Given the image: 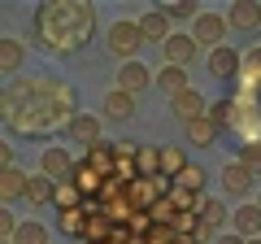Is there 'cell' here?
<instances>
[{
  "mask_svg": "<svg viewBox=\"0 0 261 244\" xmlns=\"http://www.w3.org/2000/svg\"><path fill=\"white\" fill-rule=\"evenodd\" d=\"M0 118H5L9 131L27 135V140H44L53 131H70V122L79 118V96L65 79L27 75V79L5 87Z\"/></svg>",
  "mask_w": 261,
  "mask_h": 244,
  "instance_id": "obj_1",
  "label": "cell"
},
{
  "mask_svg": "<svg viewBox=\"0 0 261 244\" xmlns=\"http://www.w3.org/2000/svg\"><path fill=\"white\" fill-rule=\"evenodd\" d=\"M31 31H35V39H39L44 53L74 57L79 48L92 39V31H96V9L83 5V0H48V5L35 9Z\"/></svg>",
  "mask_w": 261,
  "mask_h": 244,
  "instance_id": "obj_2",
  "label": "cell"
},
{
  "mask_svg": "<svg viewBox=\"0 0 261 244\" xmlns=\"http://www.w3.org/2000/svg\"><path fill=\"white\" fill-rule=\"evenodd\" d=\"M231 127L244 135V144L261 140V101H257V92H240L235 96V122Z\"/></svg>",
  "mask_w": 261,
  "mask_h": 244,
  "instance_id": "obj_3",
  "label": "cell"
},
{
  "mask_svg": "<svg viewBox=\"0 0 261 244\" xmlns=\"http://www.w3.org/2000/svg\"><path fill=\"white\" fill-rule=\"evenodd\" d=\"M140 44H144L140 22H113V27H109V53H113V57H126V61H135Z\"/></svg>",
  "mask_w": 261,
  "mask_h": 244,
  "instance_id": "obj_4",
  "label": "cell"
},
{
  "mask_svg": "<svg viewBox=\"0 0 261 244\" xmlns=\"http://www.w3.org/2000/svg\"><path fill=\"white\" fill-rule=\"evenodd\" d=\"M226 27H231V22H226L222 13H200V18L192 22V39L196 44H209V53H214V48L226 44Z\"/></svg>",
  "mask_w": 261,
  "mask_h": 244,
  "instance_id": "obj_5",
  "label": "cell"
},
{
  "mask_svg": "<svg viewBox=\"0 0 261 244\" xmlns=\"http://www.w3.org/2000/svg\"><path fill=\"white\" fill-rule=\"evenodd\" d=\"M39 175L53 179V183H65V179L74 175V161H70V153L61 149V144H53V149L39 153Z\"/></svg>",
  "mask_w": 261,
  "mask_h": 244,
  "instance_id": "obj_6",
  "label": "cell"
},
{
  "mask_svg": "<svg viewBox=\"0 0 261 244\" xmlns=\"http://www.w3.org/2000/svg\"><path fill=\"white\" fill-rule=\"evenodd\" d=\"M209 75L214 79H240L244 75V53H235L231 44H222V48H214V53H209Z\"/></svg>",
  "mask_w": 261,
  "mask_h": 244,
  "instance_id": "obj_7",
  "label": "cell"
},
{
  "mask_svg": "<svg viewBox=\"0 0 261 244\" xmlns=\"http://www.w3.org/2000/svg\"><path fill=\"white\" fill-rule=\"evenodd\" d=\"M170 109H174V118L183 122V127H192L196 118H205V113H209V105H205V96L196 92V87H187L183 96H174V101H170Z\"/></svg>",
  "mask_w": 261,
  "mask_h": 244,
  "instance_id": "obj_8",
  "label": "cell"
},
{
  "mask_svg": "<svg viewBox=\"0 0 261 244\" xmlns=\"http://www.w3.org/2000/svg\"><path fill=\"white\" fill-rule=\"evenodd\" d=\"M70 183H74V188L83 192L87 201H100V192H105V175H100V170H92L87 161H74V175H70Z\"/></svg>",
  "mask_w": 261,
  "mask_h": 244,
  "instance_id": "obj_9",
  "label": "cell"
},
{
  "mask_svg": "<svg viewBox=\"0 0 261 244\" xmlns=\"http://www.w3.org/2000/svg\"><path fill=\"white\" fill-rule=\"evenodd\" d=\"M161 48H166V66H183V70H187L200 44H196V39H192V31H187V35H170Z\"/></svg>",
  "mask_w": 261,
  "mask_h": 244,
  "instance_id": "obj_10",
  "label": "cell"
},
{
  "mask_svg": "<svg viewBox=\"0 0 261 244\" xmlns=\"http://www.w3.org/2000/svg\"><path fill=\"white\" fill-rule=\"evenodd\" d=\"M222 188H226V197H244L252 188V170L244 161H226L222 166Z\"/></svg>",
  "mask_w": 261,
  "mask_h": 244,
  "instance_id": "obj_11",
  "label": "cell"
},
{
  "mask_svg": "<svg viewBox=\"0 0 261 244\" xmlns=\"http://www.w3.org/2000/svg\"><path fill=\"white\" fill-rule=\"evenodd\" d=\"M226 22H231L235 31H257L261 27V5L257 0H240V5L226 9Z\"/></svg>",
  "mask_w": 261,
  "mask_h": 244,
  "instance_id": "obj_12",
  "label": "cell"
},
{
  "mask_svg": "<svg viewBox=\"0 0 261 244\" xmlns=\"http://www.w3.org/2000/svg\"><path fill=\"white\" fill-rule=\"evenodd\" d=\"M87 166L92 170H100L105 179L113 175V170H118V144H109V140H100V144H92V149H87Z\"/></svg>",
  "mask_w": 261,
  "mask_h": 244,
  "instance_id": "obj_13",
  "label": "cell"
},
{
  "mask_svg": "<svg viewBox=\"0 0 261 244\" xmlns=\"http://www.w3.org/2000/svg\"><path fill=\"white\" fill-rule=\"evenodd\" d=\"M218 135H222V127H218L209 113H205V118H196L192 127H187V144H192V149H214Z\"/></svg>",
  "mask_w": 261,
  "mask_h": 244,
  "instance_id": "obj_14",
  "label": "cell"
},
{
  "mask_svg": "<svg viewBox=\"0 0 261 244\" xmlns=\"http://www.w3.org/2000/svg\"><path fill=\"white\" fill-rule=\"evenodd\" d=\"M87 218H92V209H87V205H83V209H65V214H57V231L83 244V235H87Z\"/></svg>",
  "mask_w": 261,
  "mask_h": 244,
  "instance_id": "obj_15",
  "label": "cell"
},
{
  "mask_svg": "<svg viewBox=\"0 0 261 244\" xmlns=\"http://www.w3.org/2000/svg\"><path fill=\"white\" fill-rule=\"evenodd\" d=\"M27 188H31V175H27V170H18V166L0 170V201H5V205H9L13 197H27Z\"/></svg>",
  "mask_w": 261,
  "mask_h": 244,
  "instance_id": "obj_16",
  "label": "cell"
},
{
  "mask_svg": "<svg viewBox=\"0 0 261 244\" xmlns=\"http://www.w3.org/2000/svg\"><path fill=\"white\" fill-rule=\"evenodd\" d=\"M231 218H235V235H244V240H261V205H240Z\"/></svg>",
  "mask_w": 261,
  "mask_h": 244,
  "instance_id": "obj_17",
  "label": "cell"
},
{
  "mask_svg": "<svg viewBox=\"0 0 261 244\" xmlns=\"http://www.w3.org/2000/svg\"><path fill=\"white\" fill-rule=\"evenodd\" d=\"M148 83H152V70L140 66V61H126V66H122V75H118V87H122V92H130V96L144 92Z\"/></svg>",
  "mask_w": 261,
  "mask_h": 244,
  "instance_id": "obj_18",
  "label": "cell"
},
{
  "mask_svg": "<svg viewBox=\"0 0 261 244\" xmlns=\"http://www.w3.org/2000/svg\"><path fill=\"white\" fill-rule=\"evenodd\" d=\"M187 87H192V83H187V70H183V66H166V70L157 75V92H166L170 101H174V96H183Z\"/></svg>",
  "mask_w": 261,
  "mask_h": 244,
  "instance_id": "obj_19",
  "label": "cell"
},
{
  "mask_svg": "<svg viewBox=\"0 0 261 244\" xmlns=\"http://www.w3.org/2000/svg\"><path fill=\"white\" fill-rule=\"evenodd\" d=\"M105 113H109V118H118V122L135 118V96H130V92H122V87H113V92L105 96Z\"/></svg>",
  "mask_w": 261,
  "mask_h": 244,
  "instance_id": "obj_20",
  "label": "cell"
},
{
  "mask_svg": "<svg viewBox=\"0 0 261 244\" xmlns=\"http://www.w3.org/2000/svg\"><path fill=\"white\" fill-rule=\"evenodd\" d=\"M240 92H261V48H248V53H244Z\"/></svg>",
  "mask_w": 261,
  "mask_h": 244,
  "instance_id": "obj_21",
  "label": "cell"
},
{
  "mask_svg": "<svg viewBox=\"0 0 261 244\" xmlns=\"http://www.w3.org/2000/svg\"><path fill=\"white\" fill-rule=\"evenodd\" d=\"M140 31H144V39H161L166 44L170 39V18H166V9H148L140 18Z\"/></svg>",
  "mask_w": 261,
  "mask_h": 244,
  "instance_id": "obj_22",
  "label": "cell"
},
{
  "mask_svg": "<svg viewBox=\"0 0 261 244\" xmlns=\"http://www.w3.org/2000/svg\"><path fill=\"white\" fill-rule=\"evenodd\" d=\"M70 140H74V144H87V149L100 144V122L87 118V113H79V118L70 122Z\"/></svg>",
  "mask_w": 261,
  "mask_h": 244,
  "instance_id": "obj_23",
  "label": "cell"
},
{
  "mask_svg": "<svg viewBox=\"0 0 261 244\" xmlns=\"http://www.w3.org/2000/svg\"><path fill=\"white\" fill-rule=\"evenodd\" d=\"M53 205H57V214H65V209H83V205H87V197L74 188V183H70V179H65V183H57Z\"/></svg>",
  "mask_w": 261,
  "mask_h": 244,
  "instance_id": "obj_24",
  "label": "cell"
},
{
  "mask_svg": "<svg viewBox=\"0 0 261 244\" xmlns=\"http://www.w3.org/2000/svg\"><path fill=\"white\" fill-rule=\"evenodd\" d=\"M187 166H192V161H187V153L178 149V144H166V149H161V175L166 179H178Z\"/></svg>",
  "mask_w": 261,
  "mask_h": 244,
  "instance_id": "obj_25",
  "label": "cell"
},
{
  "mask_svg": "<svg viewBox=\"0 0 261 244\" xmlns=\"http://www.w3.org/2000/svg\"><path fill=\"white\" fill-rule=\"evenodd\" d=\"M22 57H27V53H22V44H18L13 35H5V39H0V70H5V75H18Z\"/></svg>",
  "mask_w": 261,
  "mask_h": 244,
  "instance_id": "obj_26",
  "label": "cell"
},
{
  "mask_svg": "<svg viewBox=\"0 0 261 244\" xmlns=\"http://www.w3.org/2000/svg\"><path fill=\"white\" fill-rule=\"evenodd\" d=\"M170 201H174L178 214H200V205H205V201H200V192L183 188V183H174V188H170Z\"/></svg>",
  "mask_w": 261,
  "mask_h": 244,
  "instance_id": "obj_27",
  "label": "cell"
},
{
  "mask_svg": "<svg viewBox=\"0 0 261 244\" xmlns=\"http://www.w3.org/2000/svg\"><path fill=\"white\" fill-rule=\"evenodd\" d=\"M53 192H57L53 179L35 175V179H31V188H27V201H31V205H48V201H53Z\"/></svg>",
  "mask_w": 261,
  "mask_h": 244,
  "instance_id": "obj_28",
  "label": "cell"
},
{
  "mask_svg": "<svg viewBox=\"0 0 261 244\" xmlns=\"http://www.w3.org/2000/svg\"><path fill=\"white\" fill-rule=\"evenodd\" d=\"M209 118H214L218 127L226 131V127L235 122V96H222V101H214V105H209Z\"/></svg>",
  "mask_w": 261,
  "mask_h": 244,
  "instance_id": "obj_29",
  "label": "cell"
},
{
  "mask_svg": "<svg viewBox=\"0 0 261 244\" xmlns=\"http://www.w3.org/2000/svg\"><path fill=\"white\" fill-rule=\"evenodd\" d=\"M200 223L214 227V231H222V223H226V205H222V201H205V205H200Z\"/></svg>",
  "mask_w": 261,
  "mask_h": 244,
  "instance_id": "obj_30",
  "label": "cell"
},
{
  "mask_svg": "<svg viewBox=\"0 0 261 244\" xmlns=\"http://www.w3.org/2000/svg\"><path fill=\"white\" fill-rule=\"evenodd\" d=\"M13 244H48V227L44 223H22Z\"/></svg>",
  "mask_w": 261,
  "mask_h": 244,
  "instance_id": "obj_31",
  "label": "cell"
},
{
  "mask_svg": "<svg viewBox=\"0 0 261 244\" xmlns=\"http://www.w3.org/2000/svg\"><path fill=\"white\" fill-rule=\"evenodd\" d=\"M148 214H152V223H157V227H174V218H178V209H174V201H157V205H152L148 209Z\"/></svg>",
  "mask_w": 261,
  "mask_h": 244,
  "instance_id": "obj_32",
  "label": "cell"
},
{
  "mask_svg": "<svg viewBox=\"0 0 261 244\" xmlns=\"http://www.w3.org/2000/svg\"><path fill=\"white\" fill-rule=\"evenodd\" d=\"M166 18L170 22H183V18H200V13H196V5H192V0H170V5H166Z\"/></svg>",
  "mask_w": 261,
  "mask_h": 244,
  "instance_id": "obj_33",
  "label": "cell"
},
{
  "mask_svg": "<svg viewBox=\"0 0 261 244\" xmlns=\"http://www.w3.org/2000/svg\"><path fill=\"white\" fill-rule=\"evenodd\" d=\"M240 161L252 170V175H257V170H261V140H252V144H240Z\"/></svg>",
  "mask_w": 261,
  "mask_h": 244,
  "instance_id": "obj_34",
  "label": "cell"
},
{
  "mask_svg": "<svg viewBox=\"0 0 261 244\" xmlns=\"http://www.w3.org/2000/svg\"><path fill=\"white\" fill-rule=\"evenodd\" d=\"M174 183H183V188H192V192H200V188H205V170H200V166H187L183 175L174 179Z\"/></svg>",
  "mask_w": 261,
  "mask_h": 244,
  "instance_id": "obj_35",
  "label": "cell"
},
{
  "mask_svg": "<svg viewBox=\"0 0 261 244\" xmlns=\"http://www.w3.org/2000/svg\"><path fill=\"white\" fill-rule=\"evenodd\" d=\"M214 244H248V240H244V235H235V231H222Z\"/></svg>",
  "mask_w": 261,
  "mask_h": 244,
  "instance_id": "obj_36",
  "label": "cell"
},
{
  "mask_svg": "<svg viewBox=\"0 0 261 244\" xmlns=\"http://www.w3.org/2000/svg\"><path fill=\"white\" fill-rule=\"evenodd\" d=\"M248 244H261V240H248Z\"/></svg>",
  "mask_w": 261,
  "mask_h": 244,
  "instance_id": "obj_37",
  "label": "cell"
},
{
  "mask_svg": "<svg viewBox=\"0 0 261 244\" xmlns=\"http://www.w3.org/2000/svg\"><path fill=\"white\" fill-rule=\"evenodd\" d=\"M257 205H261V201H257Z\"/></svg>",
  "mask_w": 261,
  "mask_h": 244,
  "instance_id": "obj_38",
  "label": "cell"
},
{
  "mask_svg": "<svg viewBox=\"0 0 261 244\" xmlns=\"http://www.w3.org/2000/svg\"><path fill=\"white\" fill-rule=\"evenodd\" d=\"M83 244H87V240H83Z\"/></svg>",
  "mask_w": 261,
  "mask_h": 244,
  "instance_id": "obj_39",
  "label": "cell"
}]
</instances>
